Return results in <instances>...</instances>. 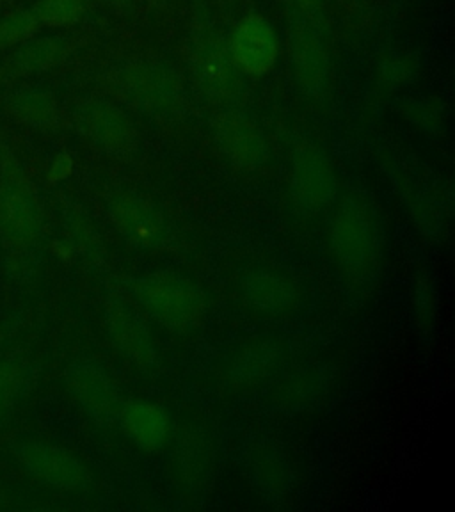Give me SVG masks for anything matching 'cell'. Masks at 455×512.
<instances>
[{"mask_svg": "<svg viewBox=\"0 0 455 512\" xmlns=\"http://www.w3.org/2000/svg\"><path fill=\"white\" fill-rule=\"evenodd\" d=\"M386 248V224L376 200L361 189L340 192L326 217V255L352 303H367L376 294Z\"/></svg>", "mask_w": 455, "mask_h": 512, "instance_id": "obj_1", "label": "cell"}, {"mask_svg": "<svg viewBox=\"0 0 455 512\" xmlns=\"http://www.w3.org/2000/svg\"><path fill=\"white\" fill-rule=\"evenodd\" d=\"M164 454L171 495L185 509H198L214 491L221 461L219 431L200 404L178 409Z\"/></svg>", "mask_w": 455, "mask_h": 512, "instance_id": "obj_2", "label": "cell"}, {"mask_svg": "<svg viewBox=\"0 0 455 512\" xmlns=\"http://www.w3.org/2000/svg\"><path fill=\"white\" fill-rule=\"evenodd\" d=\"M47 239V214L15 148L0 130V249L9 274L24 276Z\"/></svg>", "mask_w": 455, "mask_h": 512, "instance_id": "obj_3", "label": "cell"}, {"mask_svg": "<svg viewBox=\"0 0 455 512\" xmlns=\"http://www.w3.org/2000/svg\"><path fill=\"white\" fill-rule=\"evenodd\" d=\"M224 287L249 319L281 324L296 319L308 304V287L294 269L262 255H239L224 267Z\"/></svg>", "mask_w": 455, "mask_h": 512, "instance_id": "obj_4", "label": "cell"}, {"mask_svg": "<svg viewBox=\"0 0 455 512\" xmlns=\"http://www.w3.org/2000/svg\"><path fill=\"white\" fill-rule=\"evenodd\" d=\"M114 283L137 304L146 319L175 338L191 340L205 328L210 296L189 274L164 269L118 276Z\"/></svg>", "mask_w": 455, "mask_h": 512, "instance_id": "obj_5", "label": "cell"}, {"mask_svg": "<svg viewBox=\"0 0 455 512\" xmlns=\"http://www.w3.org/2000/svg\"><path fill=\"white\" fill-rule=\"evenodd\" d=\"M292 349L278 333L248 335L226 345L205 372L208 390L223 400L253 397L285 372Z\"/></svg>", "mask_w": 455, "mask_h": 512, "instance_id": "obj_6", "label": "cell"}, {"mask_svg": "<svg viewBox=\"0 0 455 512\" xmlns=\"http://www.w3.org/2000/svg\"><path fill=\"white\" fill-rule=\"evenodd\" d=\"M105 88L130 109L157 121L184 118L189 96L182 75L153 57H132L104 75Z\"/></svg>", "mask_w": 455, "mask_h": 512, "instance_id": "obj_7", "label": "cell"}, {"mask_svg": "<svg viewBox=\"0 0 455 512\" xmlns=\"http://www.w3.org/2000/svg\"><path fill=\"white\" fill-rule=\"evenodd\" d=\"M187 64L192 82L217 109L242 107L246 77L233 63L228 41L207 15H196L187 38Z\"/></svg>", "mask_w": 455, "mask_h": 512, "instance_id": "obj_8", "label": "cell"}, {"mask_svg": "<svg viewBox=\"0 0 455 512\" xmlns=\"http://www.w3.org/2000/svg\"><path fill=\"white\" fill-rule=\"evenodd\" d=\"M386 176L399 196L416 233L434 248H443L452 239V194L388 150L377 153Z\"/></svg>", "mask_w": 455, "mask_h": 512, "instance_id": "obj_9", "label": "cell"}, {"mask_svg": "<svg viewBox=\"0 0 455 512\" xmlns=\"http://www.w3.org/2000/svg\"><path fill=\"white\" fill-rule=\"evenodd\" d=\"M340 176L328 150L312 139L294 144L288 175L287 207L299 226L329 216L340 196Z\"/></svg>", "mask_w": 455, "mask_h": 512, "instance_id": "obj_10", "label": "cell"}, {"mask_svg": "<svg viewBox=\"0 0 455 512\" xmlns=\"http://www.w3.org/2000/svg\"><path fill=\"white\" fill-rule=\"evenodd\" d=\"M105 212L112 228L128 246L159 255L182 249L180 230L157 201L132 187H112L105 196Z\"/></svg>", "mask_w": 455, "mask_h": 512, "instance_id": "obj_11", "label": "cell"}, {"mask_svg": "<svg viewBox=\"0 0 455 512\" xmlns=\"http://www.w3.org/2000/svg\"><path fill=\"white\" fill-rule=\"evenodd\" d=\"M105 333L120 360L137 376L155 379L162 374V356L148 319L116 283L105 287L102 301Z\"/></svg>", "mask_w": 455, "mask_h": 512, "instance_id": "obj_12", "label": "cell"}, {"mask_svg": "<svg viewBox=\"0 0 455 512\" xmlns=\"http://www.w3.org/2000/svg\"><path fill=\"white\" fill-rule=\"evenodd\" d=\"M13 457L22 472L40 484L63 495L91 498L100 493V477L95 468L54 441L22 440L13 447Z\"/></svg>", "mask_w": 455, "mask_h": 512, "instance_id": "obj_13", "label": "cell"}, {"mask_svg": "<svg viewBox=\"0 0 455 512\" xmlns=\"http://www.w3.org/2000/svg\"><path fill=\"white\" fill-rule=\"evenodd\" d=\"M210 136L219 155L237 171L256 175L269 168L271 139L255 116L242 107L219 109L210 121Z\"/></svg>", "mask_w": 455, "mask_h": 512, "instance_id": "obj_14", "label": "cell"}, {"mask_svg": "<svg viewBox=\"0 0 455 512\" xmlns=\"http://www.w3.org/2000/svg\"><path fill=\"white\" fill-rule=\"evenodd\" d=\"M246 475L255 495L272 509L290 507L299 493V468L276 438L260 436L246 450Z\"/></svg>", "mask_w": 455, "mask_h": 512, "instance_id": "obj_15", "label": "cell"}, {"mask_svg": "<svg viewBox=\"0 0 455 512\" xmlns=\"http://www.w3.org/2000/svg\"><path fill=\"white\" fill-rule=\"evenodd\" d=\"M288 56L297 89L308 100H320L326 95L331 82V57L324 22L290 16Z\"/></svg>", "mask_w": 455, "mask_h": 512, "instance_id": "obj_16", "label": "cell"}, {"mask_svg": "<svg viewBox=\"0 0 455 512\" xmlns=\"http://www.w3.org/2000/svg\"><path fill=\"white\" fill-rule=\"evenodd\" d=\"M75 125L80 136L116 159H128L139 148L136 123L120 104L109 98H84L75 109Z\"/></svg>", "mask_w": 455, "mask_h": 512, "instance_id": "obj_17", "label": "cell"}, {"mask_svg": "<svg viewBox=\"0 0 455 512\" xmlns=\"http://www.w3.org/2000/svg\"><path fill=\"white\" fill-rule=\"evenodd\" d=\"M64 386L75 406L98 425L118 420L123 395L109 370L91 356H79L64 370Z\"/></svg>", "mask_w": 455, "mask_h": 512, "instance_id": "obj_18", "label": "cell"}, {"mask_svg": "<svg viewBox=\"0 0 455 512\" xmlns=\"http://www.w3.org/2000/svg\"><path fill=\"white\" fill-rule=\"evenodd\" d=\"M79 48V38L68 34L34 36L0 59V86L54 72L72 61Z\"/></svg>", "mask_w": 455, "mask_h": 512, "instance_id": "obj_19", "label": "cell"}, {"mask_svg": "<svg viewBox=\"0 0 455 512\" xmlns=\"http://www.w3.org/2000/svg\"><path fill=\"white\" fill-rule=\"evenodd\" d=\"M226 41L233 63L244 77L262 79L280 59V36L264 15L242 16Z\"/></svg>", "mask_w": 455, "mask_h": 512, "instance_id": "obj_20", "label": "cell"}, {"mask_svg": "<svg viewBox=\"0 0 455 512\" xmlns=\"http://www.w3.org/2000/svg\"><path fill=\"white\" fill-rule=\"evenodd\" d=\"M116 424L128 441L144 454H159L168 447L173 431V415L159 402L125 400Z\"/></svg>", "mask_w": 455, "mask_h": 512, "instance_id": "obj_21", "label": "cell"}, {"mask_svg": "<svg viewBox=\"0 0 455 512\" xmlns=\"http://www.w3.org/2000/svg\"><path fill=\"white\" fill-rule=\"evenodd\" d=\"M335 379L326 367H304L281 374L267 386V400L281 411H303L313 408L331 393Z\"/></svg>", "mask_w": 455, "mask_h": 512, "instance_id": "obj_22", "label": "cell"}, {"mask_svg": "<svg viewBox=\"0 0 455 512\" xmlns=\"http://www.w3.org/2000/svg\"><path fill=\"white\" fill-rule=\"evenodd\" d=\"M2 105L16 123L32 130H56L61 118L56 95L38 86L11 89L2 98Z\"/></svg>", "mask_w": 455, "mask_h": 512, "instance_id": "obj_23", "label": "cell"}, {"mask_svg": "<svg viewBox=\"0 0 455 512\" xmlns=\"http://www.w3.org/2000/svg\"><path fill=\"white\" fill-rule=\"evenodd\" d=\"M64 237L70 240L75 256L91 271H98L105 265L104 240L96 230V224L84 207L72 198H61Z\"/></svg>", "mask_w": 455, "mask_h": 512, "instance_id": "obj_24", "label": "cell"}, {"mask_svg": "<svg viewBox=\"0 0 455 512\" xmlns=\"http://www.w3.org/2000/svg\"><path fill=\"white\" fill-rule=\"evenodd\" d=\"M40 368L25 354L0 358V427L8 424L38 381Z\"/></svg>", "mask_w": 455, "mask_h": 512, "instance_id": "obj_25", "label": "cell"}, {"mask_svg": "<svg viewBox=\"0 0 455 512\" xmlns=\"http://www.w3.org/2000/svg\"><path fill=\"white\" fill-rule=\"evenodd\" d=\"M409 308L416 335L424 345H431L440 319V290L429 267L416 269L409 288Z\"/></svg>", "mask_w": 455, "mask_h": 512, "instance_id": "obj_26", "label": "cell"}, {"mask_svg": "<svg viewBox=\"0 0 455 512\" xmlns=\"http://www.w3.org/2000/svg\"><path fill=\"white\" fill-rule=\"evenodd\" d=\"M402 120L424 132L425 136H441L448 125V107L440 96H415L399 104Z\"/></svg>", "mask_w": 455, "mask_h": 512, "instance_id": "obj_27", "label": "cell"}, {"mask_svg": "<svg viewBox=\"0 0 455 512\" xmlns=\"http://www.w3.org/2000/svg\"><path fill=\"white\" fill-rule=\"evenodd\" d=\"M418 73L415 56L395 52L383 57L377 66L376 86L383 95H392L402 88H408Z\"/></svg>", "mask_w": 455, "mask_h": 512, "instance_id": "obj_28", "label": "cell"}, {"mask_svg": "<svg viewBox=\"0 0 455 512\" xmlns=\"http://www.w3.org/2000/svg\"><path fill=\"white\" fill-rule=\"evenodd\" d=\"M31 9L41 29H68L80 24L86 16L84 0H38Z\"/></svg>", "mask_w": 455, "mask_h": 512, "instance_id": "obj_29", "label": "cell"}, {"mask_svg": "<svg viewBox=\"0 0 455 512\" xmlns=\"http://www.w3.org/2000/svg\"><path fill=\"white\" fill-rule=\"evenodd\" d=\"M41 25L31 8L18 9L0 18V54L38 36Z\"/></svg>", "mask_w": 455, "mask_h": 512, "instance_id": "obj_30", "label": "cell"}, {"mask_svg": "<svg viewBox=\"0 0 455 512\" xmlns=\"http://www.w3.org/2000/svg\"><path fill=\"white\" fill-rule=\"evenodd\" d=\"M290 16L324 22V0H288Z\"/></svg>", "mask_w": 455, "mask_h": 512, "instance_id": "obj_31", "label": "cell"}, {"mask_svg": "<svg viewBox=\"0 0 455 512\" xmlns=\"http://www.w3.org/2000/svg\"><path fill=\"white\" fill-rule=\"evenodd\" d=\"M73 159L68 152L57 153L48 166L47 180L50 184H61L73 173Z\"/></svg>", "mask_w": 455, "mask_h": 512, "instance_id": "obj_32", "label": "cell"}, {"mask_svg": "<svg viewBox=\"0 0 455 512\" xmlns=\"http://www.w3.org/2000/svg\"><path fill=\"white\" fill-rule=\"evenodd\" d=\"M54 255L59 258V260H64V262H70L75 258V249H73L72 244H70V240L64 239L56 240L54 242Z\"/></svg>", "mask_w": 455, "mask_h": 512, "instance_id": "obj_33", "label": "cell"}, {"mask_svg": "<svg viewBox=\"0 0 455 512\" xmlns=\"http://www.w3.org/2000/svg\"><path fill=\"white\" fill-rule=\"evenodd\" d=\"M15 333V322H0V351L13 340Z\"/></svg>", "mask_w": 455, "mask_h": 512, "instance_id": "obj_34", "label": "cell"}, {"mask_svg": "<svg viewBox=\"0 0 455 512\" xmlns=\"http://www.w3.org/2000/svg\"><path fill=\"white\" fill-rule=\"evenodd\" d=\"M107 2H111L114 6H121V4H127L130 0H107Z\"/></svg>", "mask_w": 455, "mask_h": 512, "instance_id": "obj_35", "label": "cell"}, {"mask_svg": "<svg viewBox=\"0 0 455 512\" xmlns=\"http://www.w3.org/2000/svg\"><path fill=\"white\" fill-rule=\"evenodd\" d=\"M0 507H2V504H0Z\"/></svg>", "mask_w": 455, "mask_h": 512, "instance_id": "obj_36", "label": "cell"}]
</instances>
